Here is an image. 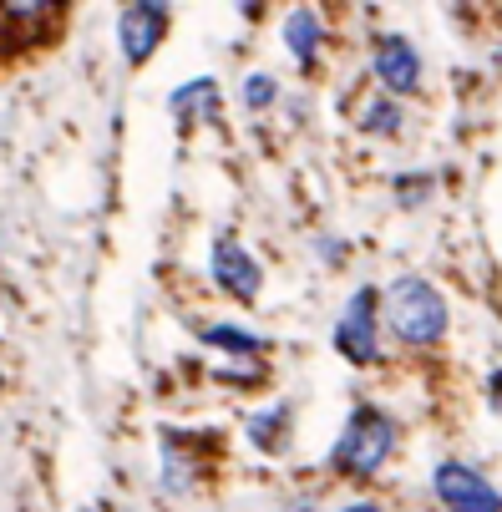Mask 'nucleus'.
Instances as JSON below:
<instances>
[{
  "instance_id": "obj_15",
  "label": "nucleus",
  "mask_w": 502,
  "mask_h": 512,
  "mask_svg": "<svg viewBox=\"0 0 502 512\" xmlns=\"http://www.w3.org/2000/svg\"><path fill=\"white\" fill-rule=\"evenodd\" d=\"M61 0H0V21L6 26H41L56 16Z\"/></svg>"
},
{
  "instance_id": "obj_1",
  "label": "nucleus",
  "mask_w": 502,
  "mask_h": 512,
  "mask_svg": "<svg viewBox=\"0 0 502 512\" xmlns=\"http://www.w3.org/2000/svg\"><path fill=\"white\" fill-rule=\"evenodd\" d=\"M401 452V421L376 406V401H361L350 406V416L340 421V436L325 452V472L340 477V482H376Z\"/></svg>"
},
{
  "instance_id": "obj_6",
  "label": "nucleus",
  "mask_w": 502,
  "mask_h": 512,
  "mask_svg": "<svg viewBox=\"0 0 502 512\" xmlns=\"http://www.w3.org/2000/svg\"><path fill=\"white\" fill-rule=\"evenodd\" d=\"M163 36H168V0H127L117 11V46L127 66L153 61Z\"/></svg>"
},
{
  "instance_id": "obj_11",
  "label": "nucleus",
  "mask_w": 502,
  "mask_h": 512,
  "mask_svg": "<svg viewBox=\"0 0 502 512\" xmlns=\"http://www.w3.org/2000/svg\"><path fill=\"white\" fill-rule=\"evenodd\" d=\"M219 82L213 77H193V82H183V87H173V117H178V127H203V122H219Z\"/></svg>"
},
{
  "instance_id": "obj_8",
  "label": "nucleus",
  "mask_w": 502,
  "mask_h": 512,
  "mask_svg": "<svg viewBox=\"0 0 502 512\" xmlns=\"http://www.w3.org/2000/svg\"><path fill=\"white\" fill-rule=\"evenodd\" d=\"M198 482H203L198 452L183 447L173 431H163V442H158V487H163V497H188V492H198Z\"/></svg>"
},
{
  "instance_id": "obj_16",
  "label": "nucleus",
  "mask_w": 502,
  "mask_h": 512,
  "mask_svg": "<svg viewBox=\"0 0 502 512\" xmlns=\"http://www.w3.org/2000/svg\"><path fill=\"white\" fill-rule=\"evenodd\" d=\"M391 188H396V203L401 208H421L426 198H432V173H396Z\"/></svg>"
},
{
  "instance_id": "obj_10",
  "label": "nucleus",
  "mask_w": 502,
  "mask_h": 512,
  "mask_svg": "<svg viewBox=\"0 0 502 512\" xmlns=\"http://www.w3.org/2000/svg\"><path fill=\"white\" fill-rule=\"evenodd\" d=\"M295 411H290V401H269V406H254L249 416H244V436H249V447H259L264 457H274V452H284V442H290V421Z\"/></svg>"
},
{
  "instance_id": "obj_19",
  "label": "nucleus",
  "mask_w": 502,
  "mask_h": 512,
  "mask_svg": "<svg viewBox=\"0 0 502 512\" xmlns=\"http://www.w3.org/2000/svg\"><path fill=\"white\" fill-rule=\"evenodd\" d=\"M0 391H6V376H0Z\"/></svg>"
},
{
  "instance_id": "obj_7",
  "label": "nucleus",
  "mask_w": 502,
  "mask_h": 512,
  "mask_svg": "<svg viewBox=\"0 0 502 512\" xmlns=\"http://www.w3.org/2000/svg\"><path fill=\"white\" fill-rule=\"evenodd\" d=\"M371 77H376V87L381 92H391V97H411V92H421V77H426V66H421V51L406 41V36H376V46H371Z\"/></svg>"
},
{
  "instance_id": "obj_9",
  "label": "nucleus",
  "mask_w": 502,
  "mask_h": 512,
  "mask_svg": "<svg viewBox=\"0 0 502 512\" xmlns=\"http://www.w3.org/2000/svg\"><path fill=\"white\" fill-rule=\"evenodd\" d=\"M279 36H284V51H290V61H295L300 71H315V66H320V51H325V16H320L315 6H295L290 16H284Z\"/></svg>"
},
{
  "instance_id": "obj_17",
  "label": "nucleus",
  "mask_w": 502,
  "mask_h": 512,
  "mask_svg": "<svg viewBox=\"0 0 502 512\" xmlns=\"http://www.w3.org/2000/svg\"><path fill=\"white\" fill-rule=\"evenodd\" d=\"M330 512H391V507H386L381 497H366V492H361V497H345V502H335Z\"/></svg>"
},
{
  "instance_id": "obj_14",
  "label": "nucleus",
  "mask_w": 502,
  "mask_h": 512,
  "mask_svg": "<svg viewBox=\"0 0 502 512\" xmlns=\"http://www.w3.org/2000/svg\"><path fill=\"white\" fill-rule=\"evenodd\" d=\"M239 102H244L249 117H259V112H269V107L279 102V82L269 77V71H249L244 87H239Z\"/></svg>"
},
{
  "instance_id": "obj_5",
  "label": "nucleus",
  "mask_w": 502,
  "mask_h": 512,
  "mask_svg": "<svg viewBox=\"0 0 502 512\" xmlns=\"http://www.w3.org/2000/svg\"><path fill=\"white\" fill-rule=\"evenodd\" d=\"M208 279L219 284L229 300H239V305H259V295H264V264L234 234L213 239V249H208Z\"/></svg>"
},
{
  "instance_id": "obj_12",
  "label": "nucleus",
  "mask_w": 502,
  "mask_h": 512,
  "mask_svg": "<svg viewBox=\"0 0 502 512\" xmlns=\"http://www.w3.org/2000/svg\"><path fill=\"white\" fill-rule=\"evenodd\" d=\"M355 132L361 137H381V142H396L401 132H406V107H401V97H381V92H371V97H361V107H355Z\"/></svg>"
},
{
  "instance_id": "obj_2",
  "label": "nucleus",
  "mask_w": 502,
  "mask_h": 512,
  "mask_svg": "<svg viewBox=\"0 0 502 512\" xmlns=\"http://www.w3.org/2000/svg\"><path fill=\"white\" fill-rule=\"evenodd\" d=\"M381 315L401 350H437L452 330V305L426 274H396L381 289Z\"/></svg>"
},
{
  "instance_id": "obj_3",
  "label": "nucleus",
  "mask_w": 502,
  "mask_h": 512,
  "mask_svg": "<svg viewBox=\"0 0 502 512\" xmlns=\"http://www.w3.org/2000/svg\"><path fill=\"white\" fill-rule=\"evenodd\" d=\"M330 345H335V355L345 365H355V371H371V365L386 360V345H381V289L376 284H361L340 305V315L330 325Z\"/></svg>"
},
{
  "instance_id": "obj_4",
  "label": "nucleus",
  "mask_w": 502,
  "mask_h": 512,
  "mask_svg": "<svg viewBox=\"0 0 502 512\" xmlns=\"http://www.w3.org/2000/svg\"><path fill=\"white\" fill-rule=\"evenodd\" d=\"M432 502L437 512H502V487L462 457H442L432 467Z\"/></svg>"
},
{
  "instance_id": "obj_20",
  "label": "nucleus",
  "mask_w": 502,
  "mask_h": 512,
  "mask_svg": "<svg viewBox=\"0 0 502 512\" xmlns=\"http://www.w3.org/2000/svg\"><path fill=\"white\" fill-rule=\"evenodd\" d=\"M457 6H467V0H457Z\"/></svg>"
},
{
  "instance_id": "obj_18",
  "label": "nucleus",
  "mask_w": 502,
  "mask_h": 512,
  "mask_svg": "<svg viewBox=\"0 0 502 512\" xmlns=\"http://www.w3.org/2000/svg\"><path fill=\"white\" fill-rule=\"evenodd\" d=\"M279 512H325V507H320V497L300 492V497H284V502H279Z\"/></svg>"
},
{
  "instance_id": "obj_13",
  "label": "nucleus",
  "mask_w": 502,
  "mask_h": 512,
  "mask_svg": "<svg viewBox=\"0 0 502 512\" xmlns=\"http://www.w3.org/2000/svg\"><path fill=\"white\" fill-rule=\"evenodd\" d=\"M198 340L208 350H219V355H234V360H259L269 350V340L254 335V330H244V325H203Z\"/></svg>"
}]
</instances>
